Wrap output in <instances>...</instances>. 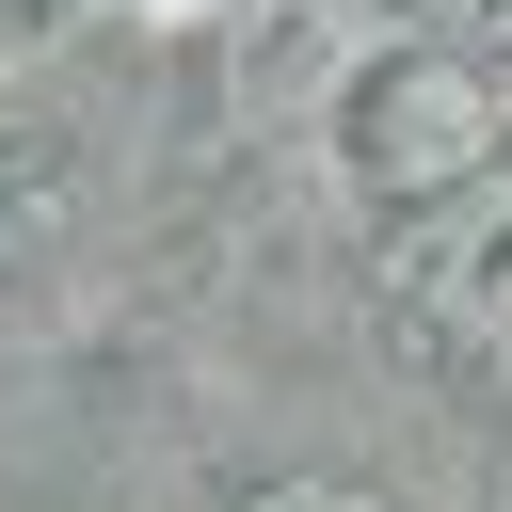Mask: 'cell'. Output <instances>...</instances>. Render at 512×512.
<instances>
[{"instance_id": "cell-1", "label": "cell", "mask_w": 512, "mask_h": 512, "mask_svg": "<svg viewBox=\"0 0 512 512\" xmlns=\"http://www.w3.org/2000/svg\"><path fill=\"white\" fill-rule=\"evenodd\" d=\"M496 144V80L448 48H400L384 80H352V176L368 192H464Z\"/></svg>"}, {"instance_id": "cell-2", "label": "cell", "mask_w": 512, "mask_h": 512, "mask_svg": "<svg viewBox=\"0 0 512 512\" xmlns=\"http://www.w3.org/2000/svg\"><path fill=\"white\" fill-rule=\"evenodd\" d=\"M416 304H432L448 336H512V176L464 192V208L416 240Z\"/></svg>"}, {"instance_id": "cell-3", "label": "cell", "mask_w": 512, "mask_h": 512, "mask_svg": "<svg viewBox=\"0 0 512 512\" xmlns=\"http://www.w3.org/2000/svg\"><path fill=\"white\" fill-rule=\"evenodd\" d=\"M256 512H384V496H368V480H272Z\"/></svg>"}, {"instance_id": "cell-4", "label": "cell", "mask_w": 512, "mask_h": 512, "mask_svg": "<svg viewBox=\"0 0 512 512\" xmlns=\"http://www.w3.org/2000/svg\"><path fill=\"white\" fill-rule=\"evenodd\" d=\"M416 16H432V32H496L512 0H416Z\"/></svg>"}, {"instance_id": "cell-5", "label": "cell", "mask_w": 512, "mask_h": 512, "mask_svg": "<svg viewBox=\"0 0 512 512\" xmlns=\"http://www.w3.org/2000/svg\"><path fill=\"white\" fill-rule=\"evenodd\" d=\"M0 32H32V0H0Z\"/></svg>"}]
</instances>
